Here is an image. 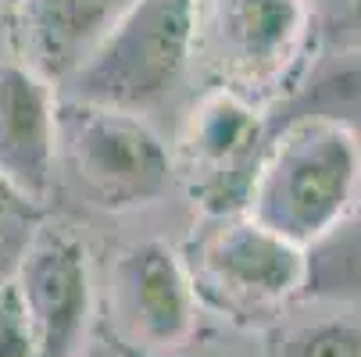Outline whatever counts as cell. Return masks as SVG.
Instances as JSON below:
<instances>
[{"label":"cell","mask_w":361,"mask_h":357,"mask_svg":"<svg viewBox=\"0 0 361 357\" xmlns=\"http://www.w3.org/2000/svg\"><path fill=\"white\" fill-rule=\"evenodd\" d=\"M111 315L122 339L143 353L183 350L197 325L186 261L158 239L126 246L111 272Z\"/></svg>","instance_id":"obj_7"},{"label":"cell","mask_w":361,"mask_h":357,"mask_svg":"<svg viewBox=\"0 0 361 357\" xmlns=\"http://www.w3.org/2000/svg\"><path fill=\"white\" fill-rule=\"evenodd\" d=\"M361 200V139L319 118L269 125L243 215L307 246Z\"/></svg>","instance_id":"obj_1"},{"label":"cell","mask_w":361,"mask_h":357,"mask_svg":"<svg viewBox=\"0 0 361 357\" xmlns=\"http://www.w3.org/2000/svg\"><path fill=\"white\" fill-rule=\"evenodd\" d=\"M304 246L257 225L250 215L208 218L204 232L190 243V282L222 318L257 325L272 318L300 289Z\"/></svg>","instance_id":"obj_5"},{"label":"cell","mask_w":361,"mask_h":357,"mask_svg":"<svg viewBox=\"0 0 361 357\" xmlns=\"http://www.w3.org/2000/svg\"><path fill=\"white\" fill-rule=\"evenodd\" d=\"M58 158L104 211L161 200L176 179L172 154L140 115L58 96Z\"/></svg>","instance_id":"obj_4"},{"label":"cell","mask_w":361,"mask_h":357,"mask_svg":"<svg viewBox=\"0 0 361 357\" xmlns=\"http://www.w3.org/2000/svg\"><path fill=\"white\" fill-rule=\"evenodd\" d=\"M0 357H36V343L29 336L11 279L0 282Z\"/></svg>","instance_id":"obj_16"},{"label":"cell","mask_w":361,"mask_h":357,"mask_svg":"<svg viewBox=\"0 0 361 357\" xmlns=\"http://www.w3.org/2000/svg\"><path fill=\"white\" fill-rule=\"evenodd\" d=\"M193 50V0H133L61 86L82 104L147 115L176 93Z\"/></svg>","instance_id":"obj_3"},{"label":"cell","mask_w":361,"mask_h":357,"mask_svg":"<svg viewBox=\"0 0 361 357\" xmlns=\"http://www.w3.org/2000/svg\"><path fill=\"white\" fill-rule=\"evenodd\" d=\"M297 296L319 303H361V200L304 246Z\"/></svg>","instance_id":"obj_12"},{"label":"cell","mask_w":361,"mask_h":357,"mask_svg":"<svg viewBox=\"0 0 361 357\" xmlns=\"http://www.w3.org/2000/svg\"><path fill=\"white\" fill-rule=\"evenodd\" d=\"M4 4H15V0H4Z\"/></svg>","instance_id":"obj_17"},{"label":"cell","mask_w":361,"mask_h":357,"mask_svg":"<svg viewBox=\"0 0 361 357\" xmlns=\"http://www.w3.org/2000/svg\"><path fill=\"white\" fill-rule=\"evenodd\" d=\"M312 58L304 0H193L190 65L269 111Z\"/></svg>","instance_id":"obj_2"},{"label":"cell","mask_w":361,"mask_h":357,"mask_svg":"<svg viewBox=\"0 0 361 357\" xmlns=\"http://www.w3.org/2000/svg\"><path fill=\"white\" fill-rule=\"evenodd\" d=\"M304 11L312 58L361 50V0H304Z\"/></svg>","instance_id":"obj_14"},{"label":"cell","mask_w":361,"mask_h":357,"mask_svg":"<svg viewBox=\"0 0 361 357\" xmlns=\"http://www.w3.org/2000/svg\"><path fill=\"white\" fill-rule=\"evenodd\" d=\"M8 8L15 58L61 89L133 0H15Z\"/></svg>","instance_id":"obj_10"},{"label":"cell","mask_w":361,"mask_h":357,"mask_svg":"<svg viewBox=\"0 0 361 357\" xmlns=\"http://www.w3.org/2000/svg\"><path fill=\"white\" fill-rule=\"evenodd\" d=\"M293 118L333 122L361 139V50L319 54L300 68L293 86L265 111L269 125Z\"/></svg>","instance_id":"obj_11"},{"label":"cell","mask_w":361,"mask_h":357,"mask_svg":"<svg viewBox=\"0 0 361 357\" xmlns=\"http://www.w3.org/2000/svg\"><path fill=\"white\" fill-rule=\"evenodd\" d=\"M58 165V89L18 58L0 61V175L43 203Z\"/></svg>","instance_id":"obj_9"},{"label":"cell","mask_w":361,"mask_h":357,"mask_svg":"<svg viewBox=\"0 0 361 357\" xmlns=\"http://www.w3.org/2000/svg\"><path fill=\"white\" fill-rule=\"evenodd\" d=\"M269 143L265 111L229 89H208L190 111L179 150L176 175L204 211V218L240 215Z\"/></svg>","instance_id":"obj_6"},{"label":"cell","mask_w":361,"mask_h":357,"mask_svg":"<svg viewBox=\"0 0 361 357\" xmlns=\"http://www.w3.org/2000/svg\"><path fill=\"white\" fill-rule=\"evenodd\" d=\"M36 357H75L90 315L86 246L54 225H39L11 272Z\"/></svg>","instance_id":"obj_8"},{"label":"cell","mask_w":361,"mask_h":357,"mask_svg":"<svg viewBox=\"0 0 361 357\" xmlns=\"http://www.w3.org/2000/svg\"><path fill=\"white\" fill-rule=\"evenodd\" d=\"M269 357H361V325L347 318L293 325L279 332Z\"/></svg>","instance_id":"obj_13"},{"label":"cell","mask_w":361,"mask_h":357,"mask_svg":"<svg viewBox=\"0 0 361 357\" xmlns=\"http://www.w3.org/2000/svg\"><path fill=\"white\" fill-rule=\"evenodd\" d=\"M39 225H43V203L29 200L0 175V282L11 279L15 265L22 261Z\"/></svg>","instance_id":"obj_15"}]
</instances>
